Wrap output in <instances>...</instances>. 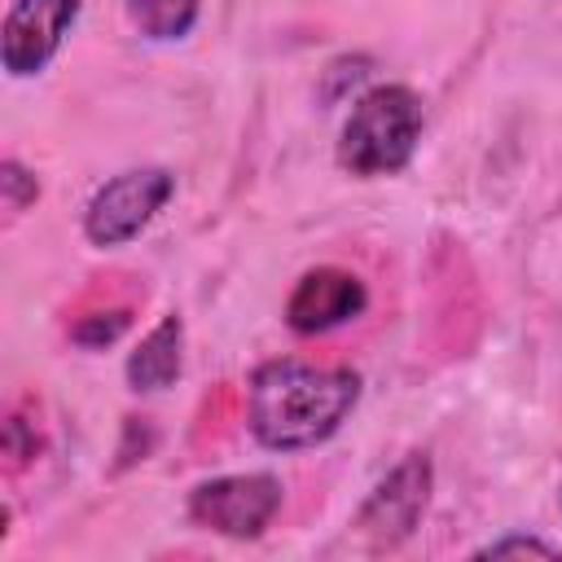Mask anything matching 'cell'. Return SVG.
I'll list each match as a JSON object with an SVG mask.
<instances>
[{
    "mask_svg": "<svg viewBox=\"0 0 562 562\" xmlns=\"http://www.w3.org/2000/svg\"><path fill=\"white\" fill-rule=\"evenodd\" d=\"M356 400H360V378L351 369L268 360L250 373L246 426L272 452H303L338 435Z\"/></svg>",
    "mask_w": 562,
    "mask_h": 562,
    "instance_id": "obj_1",
    "label": "cell"
},
{
    "mask_svg": "<svg viewBox=\"0 0 562 562\" xmlns=\"http://www.w3.org/2000/svg\"><path fill=\"white\" fill-rule=\"evenodd\" d=\"M417 140H422L417 92L404 83H378L351 105L338 140V162L351 176H395L408 167Z\"/></svg>",
    "mask_w": 562,
    "mask_h": 562,
    "instance_id": "obj_2",
    "label": "cell"
},
{
    "mask_svg": "<svg viewBox=\"0 0 562 562\" xmlns=\"http://www.w3.org/2000/svg\"><path fill=\"white\" fill-rule=\"evenodd\" d=\"M176 176L167 167H132L110 176L83 206V237L101 250L123 246L149 228V220L171 202Z\"/></svg>",
    "mask_w": 562,
    "mask_h": 562,
    "instance_id": "obj_3",
    "label": "cell"
},
{
    "mask_svg": "<svg viewBox=\"0 0 562 562\" xmlns=\"http://www.w3.org/2000/svg\"><path fill=\"white\" fill-rule=\"evenodd\" d=\"M281 479L277 474H220L189 492V518L228 540H255L281 509Z\"/></svg>",
    "mask_w": 562,
    "mask_h": 562,
    "instance_id": "obj_4",
    "label": "cell"
},
{
    "mask_svg": "<svg viewBox=\"0 0 562 562\" xmlns=\"http://www.w3.org/2000/svg\"><path fill=\"white\" fill-rule=\"evenodd\" d=\"M79 18V0H13L0 26V66L9 79L40 75Z\"/></svg>",
    "mask_w": 562,
    "mask_h": 562,
    "instance_id": "obj_5",
    "label": "cell"
},
{
    "mask_svg": "<svg viewBox=\"0 0 562 562\" xmlns=\"http://www.w3.org/2000/svg\"><path fill=\"white\" fill-rule=\"evenodd\" d=\"M430 483H435L430 457H426V452H408V457L369 492V501H364L360 514H356V527H360L378 549H391V544L408 540L413 527L422 522L426 505H430Z\"/></svg>",
    "mask_w": 562,
    "mask_h": 562,
    "instance_id": "obj_6",
    "label": "cell"
},
{
    "mask_svg": "<svg viewBox=\"0 0 562 562\" xmlns=\"http://www.w3.org/2000/svg\"><path fill=\"white\" fill-rule=\"evenodd\" d=\"M369 307V290L347 268H312L294 281L285 299V325L294 334H329L347 321H356Z\"/></svg>",
    "mask_w": 562,
    "mask_h": 562,
    "instance_id": "obj_7",
    "label": "cell"
},
{
    "mask_svg": "<svg viewBox=\"0 0 562 562\" xmlns=\"http://www.w3.org/2000/svg\"><path fill=\"white\" fill-rule=\"evenodd\" d=\"M184 369V321L162 316L140 347L127 356V382L132 391H167Z\"/></svg>",
    "mask_w": 562,
    "mask_h": 562,
    "instance_id": "obj_8",
    "label": "cell"
},
{
    "mask_svg": "<svg viewBox=\"0 0 562 562\" xmlns=\"http://www.w3.org/2000/svg\"><path fill=\"white\" fill-rule=\"evenodd\" d=\"M132 26L154 40V44H171V40H184L193 26H198V13H202V0H123Z\"/></svg>",
    "mask_w": 562,
    "mask_h": 562,
    "instance_id": "obj_9",
    "label": "cell"
},
{
    "mask_svg": "<svg viewBox=\"0 0 562 562\" xmlns=\"http://www.w3.org/2000/svg\"><path fill=\"white\" fill-rule=\"evenodd\" d=\"M127 325H132L127 312H92V316H79V321H75L70 338H75L79 347H88V351H101V347L119 342Z\"/></svg>",
    "mask_w": 562,
    "mask_h": 562,
    "instance_id": "obj_10",
    "label": "cell"
},
{
    "mask_svg": "<svg viewBox=\"0 0 562 562\" xmlns=\"http://www.w3.org/2000/svg\"><path fill=\"white\" fill-rule=\"evenodd\" d=\"M0 193H4V206L18 215V211H26V206L40 198V180H35L18 158H4V162H0Z\"/></svg>",
    "mask_w": 562,
    "mask_h": 562,
    "instance_id": "obj_11",
    "label": "cell"
},
{
    "mask_svg": "<svg viewBox=\"0 0 562 562\" xmlns=\"http://www.w3.org/2000/svg\"><path fill=\"white\" fill-rule=\"evenodd\" d=\"M369 57H338V61H329V70H325V83H321V101H338L347 88H356L364 75H369Z\"/></svg>",
    "mask_w": 562,
    "mask_h": 562,
    "instance_id": "obj_12",
    "label": "cell"
},
{
    "mask_svg": "<svg viewBox=\"0 0 562 562\" xmlns=\"http://www.w3.org/2000/svg\"><path fill=\"white\" fill-rule=\"evenodd\" d=\"M514 553L562 558V549H558V544H549V540H540V536H522V531H514V536H501V540H487L483 549H474V558H514Z\"/></svg>",
    "mask_w": 562,
    "mask_h": 562,
    "instance_id": "obj_13",
    "label": "cell"
},
{
    "mask_svg": "<svg viewBox=\"0 0 562 562\" xmlns=\"http://www.w3.org/2000/svg\"><path fill=\"white\" fill-rule=\"evenodd\" d=\"M4 452L13 457V465H22L26 457H35V435L26 439V422L22 417H9L4 422Z\"/></svg>",
    "mask_w": 562,
    "mask_h": 562,
    "instance_id": "obj_14",
    "label": "cell"
}]
</instances>
